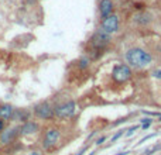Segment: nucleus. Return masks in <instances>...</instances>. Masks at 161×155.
I'll return each mask as SVG.
<instances>
[{
	"mask_svg": "<svg viewBox=\"0 0 161 155\" xmlns=\"http://www.w3.org/2000/svg\"><path fill=\"white\" fill-rule=\"evenodd\" d=\"M14 113V107L11 104H2L0 106V119H3L4 121L11 120Z\"/></svg>",
	"mask_w": 161,
	"mask_h": 155,
	"instance_id": "obj_12",
	"label": "nucleus"
},
{
	"mask_svg": "<svg viewBox=\"0 0 161 155\" xmlns=\"http://www.w3.org/2000/svg\"><path fill=\"white\" fill-rule=\"evenodd\" d=\"M76 110V104L74 100H65V102L57 103L54 106V119L58 120H67L75 114Z\"/></svg>",
	"mask_w": 161,
	"mask_h": 155,
	"instance_id": "obj_2",
	"label": "nucleus"
},
{
	"mask_svg": "<svg viewBox=\"0 0 161 155\" xmlns=\"http://www.w3.org/2000/svg\"><path fill=\"white\" fill-rule=\"evenodd\" d=\"M136 128H137V125H134V127H131V128L129 130L127 133H126V135H127V137H129V135H131V134H133V133H134V130H136Z\"/></svg>",
	"mask_w": 161,
	"mask_h": 155,
	"instance_id": "obj_18",
	"label": "nucleus"
},
{
	"mask_svg": "<svg viewBox=\"0 0 161 155\" xmlns=\"http://www.w3.org/2000/svg\"><path fill=\"white\" fill-rule=\"evenodd\" d=\"M105 140H106V137H101V138H99V140H97V141H96V145L103 144V141H105Z\"/></svg>",
	"mask_w": 161,
	"mask_h": 155,
	"instance_id": "obj_19",
	"label": "nucleus"
},
{
	"mask_svg": "<svg viewBox=\"0 0 161 155\" xmlns=\"http://www.w3.org/2000/svg\"><path fill=\"white\" fill-rule=\"evenodd\" d=\"M38 131H40V124L37 121H33V120L21 125V135H34Z\"/></svg>",
	"mask_w": 161,
	"mask_h": 155,
	"instance_id": "obj_9",
	"label": "nucleus"
},
{
	"mask_svg": "<svg viewBox=\"0 0 161 155\" xmlns=\"http://www.w3.org/2000/svg\"><path fill=\"white\" fill-rule=\"evenodd\" d=\"M28 155H43V154H41L40 151H31V152H30V154H28Z\"/></svg>",
	"mask_w": 161,
	"mask_h": 155,
	"instance_id": "obj_22",
	"label": "nucleus"
},
{
	"mask_svg": "<svg viewBox=\"0 0 161 155\" xmlns=\"http://www.w3.org/2000/svg\"><path fill=\"white\" fill-rule=\"evenodd\" d=\"M150 18H151V16L150 14H146V13H141V14H138V16H136V20L140 24H147L148 21H150Z\"/></svg>",
	"mask_w": 161,
	"mask_h": 155,
	"instance_id": "obj_13",
	"label": "nucleus"
},
{
	"mask_svg": "<svg viewBox=\"0 0 161 155\" xmlns=\"http://www.w3.org/2000/svg\"><path fill=\"white\" fill-rule=\"evenodd\" d=\"M141 121H143V128H148V125L151 124V120L150 119H143Z\"/></svg>",
	"mask_w": 161,
	"mask_h": 155,
	"instance_id": "obj_16",
	"label": "nucleus"
},
{
	"mask_svg": "<svg viewBox=\"0 0 161 155\" xmlns=\"http://www.w3.org/2000/svg\"><path fill=\"white\" fill-rule=\"evenodd\" d=\"M129 152H120V154H118V155H127Z\"/></svg>",
	"mask_w": 161,
	"mask_h": 155,
	"instance_id": "obj_23",
	"label": "nucleus"
},
{
	"mask_svg": "<svg viewBox=\"0 0 161 155\" xmlns=\"http://www.w3.org/2000/svg\"><path fill=\"white\" fill-rule=\"evenodd\" d=\"M33 113L40 120H52L54 119V106H51L48 102H40L34 106Z\"/></svg>",
	"mask_w": 161,
	"mask_h": 155,
	"instance_id": "obj_4",
	"label": "nucleus"
},
{
	"mask_svg": "<svg viewBox=\"0 0 161 155\" xmlns=\"http://www.w3.org/2000/svg\"><path fill=\"white\" fill-rule=\"evenodd\" d=\"M4 128H6V121H4L3 119H0V133L3 131Z\"/></svg>",
	"mask_w": 161,
	"mask_h": 155,
	"instance_id": "obj_17",
	"label": "nucleus"
},
{
	"mask_svg": "<svg viewBox=\"0 0 161 155\" xmlns=\"http://www.w3.org/2000/svg\"><path fill=\"white\" fill-rule=\"evenodd\" d=\"M13 121H17V123H27L30 121V112H27L24 109H14V113H13V117H11Z\"/></svg>",
	"mask_w": 161,
	"mask_h": 155,
	"instance_id": "obj_11",
	"label": "nucleus"
},
{
	"mask_svg": "<svg viewBox=\"0 0 161 155\" xmlns=\"http://www.w3.org/2000/svg\"><path fill=\"white\" fill-rule=\"evenodd\" d=\"M109 41H110V34L105 33L102 28L101 30H97L91 38L92 47H95L96 50H102V48H105V47L109 44Z\"/></svg>",
	"mask_w": 161,
	"mask_h": 155,
	"instance_id": "obj_6",
	"label": "nucleus"
},
{
	"mask_svg": "<svg viewBox=\"0 0 161 155\" xmlns=\"http://www.w3.org/2000/svg\"><path fill=\"white\" fill-rule=\"evenodd\" d=\"M123 131H124V130H120V131H119L118 134H114L113 137H112V140H110V141H112V142H114V141H116V140H118V138H120L122 135H123Z\"/></svg>",
	"mask_w": 161,
	"mask_h": 155,
	"instance_id": "obj_15",
	"label": "nucleus"
},
{
	"mask_svg": "<svg viewBox=\"0 0 161 155\" xmlns=\"http://www.w3.org/2000/svg\"><path fill=\"white\" fill-rule=\"evenodd\" d=\"M151 59L153 58L150 54L140 48H131L126 52V61L129 65L134 66V68H144L148 63H151Z\"/></svg>",
	"mask_w": 161,
	"mask_h": 155,
	"instance_id": "obj_1",
	"label": "nucleus"
},
{
	"mask_svg": "<svg viewBox=\"0 0 161 155\" xmlns=\"http://www.w3.org/2000/svg\"><path fill=\"white\" fill-rule=\"evenodd\" d=\"M86 151H88V148H84V149H80V151L78 152V154H75V155H84Z\"/></svg>",
	"mask_w": 161,
	"mask_h": 155,
	"instance_id": "obj_21",
	"label": "nucleus"
},
{
	"mask_svg": "<svg viewBox=\"0 0 161 155\" xmlns=\"http://www.w3.org/2000/svg\"><path fill=\"white\" fill-rule=\"evenodd\" d=\"M118 28H119V17L118 16L112 14V16L103 18V21H102V30L105 33L112 34L114 31H118Z\"/></svg>",
	"mask_w": 161,
	"mask_h": 155,
	"instance_id": "obj_8",
	"label": "nucleus"
},
{
	"mask_svg": "<svg viewBox=\"0 0 161 155\" xmlns=\"http://www.w3.org/2000/svg\"><path fill=\"white\" fill-rule=\"evenodd\" d=\"M61 140V131L60 128H55V127H50L47 128L45 134L43 137V141H41V147H43L45 151H51L58 145Z\"/></svg>",
	"mask_w": 161,
	"mask_h": 155,
	"instance_id": "obj_3",
	"label": "nucleus"
},
{
	"mask_svg": "<svg viewBox=\"0 0 161 155\" xmlns=\"http://www.w3.org/2000/svg\"><path fill=\"white\" fill-rule=\"evenodd\" d=\"M160 120H161V116H160Z\"/></svg>",
	"mask_w": 161,
	"mask_h": 155,
	"instance_id": "obj_25",
	"label": "nucleus"
},
{
	"mask_svg": "<svg viewBox=\"0 0 161 155\" xmlns=\"http://www.w3.org/2000/svg\"><path fill=\"white\" fill-rule=\"evenodd\" d=\"M112 75H113V79L116 82H126L127 79H130L131 71L127 65H118L113 68Z\"/></svg>",
	"mask_w": 161,
	"mask_h": 155,
	"instance_id": "obj_7",
	"label": "nucleus"
},
{
	"mask_svg": "<svg viewBox=\"0 0 161 155\" xmlns=\"http://www.w3.org/2000/svg\"><path fill=\"white\" fill-rule=\"evenodd\" d=\"M89 155H95V152H91V154H89Z\"/></svg>",
	"mask_w": 161,
	"mask_h": 155,
	"instance_id": "obj_24",
	"label": "nucleus"
},
{
	"mask_svg": "<svg viewBox=\"0 0 161 155\" xmlns=\"http://www.w3.org/2000/svg\"><path fill=\"white\" fill-rule=\"evenodd\" d=\"M78 66H79L80 69H86L88 66H89V58H86V56L80 58L79 62H78Z\"/></svg>",
	"mask_w": 161,
	"mask_h": 155,
	"instance_id": "obj_14",
	"label": "nucleus"
},
{
	"mask_svg": "<svg viewBox=\"0 0 161 155\" xmlns=\"http://www.w3.org/2000/svg\"><path fill=\"white\" fill-rule=\"evenodd\" d=\"M112 11H113V2L112 0H101L99 2V13L103 18L112 16Z\"/></svg>",
	"mask_w": 161,
	"mask_h": 155,
	"instance_id": "obj_10",
	"label": "nucleus"
},
{
	"mask_svg": "<svg viewBox=\"0 0 161 155\" xmlns=\"http://www.w3.org/2000/svg\"><path fill=\"white\" fill-rule=\"evenodd\" d=\"M21 135V125H14V127H7L0 133V144L9 145L13 144L17 140V137Z\"/></svg>",
	"mask_w": 161,
	"mask_h": 155,
	"instance_id": "obj_5",
	"label": "nucleus"
},
{
	"mask_svg": "<svg viewBox=\"0 0 161 155\" xmlns=\"http://www.w3.org/2000/svg\"><path fill=\"white\" fill-rule=\"evenodd\" d=\"M154 76H155V78H158V79H161V71H155Z\"/></svg>",
	"mask_w": 161,
	"mask_h": 155,
	"instance_id": "obj_20",
	"label": "nucleus"
}]
</instances>
